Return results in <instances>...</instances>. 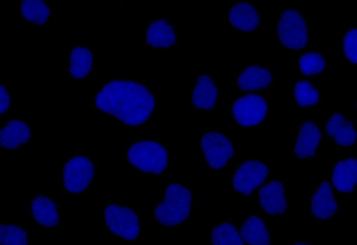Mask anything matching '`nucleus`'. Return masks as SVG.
I'll use <instances>...</instances> for the list:
<instances>
[{
    "label": "nucleus",
    "mask_w": 357,
    "mask_h": 245,
    "mask_svg": "<svg viewBox=\"0 0 357 245\" xmlns=\"http://www.w3.org/2000/svg\"><path fill=\"white\" fill-rule=\"evenodd\" d=\"M96 107L123 124L137 127L151 116L155 106L151 92L133 80L114 79L106 82L94 97Z\"/></svg>",
    "instance_id": "f257e3e1"
},
{
    "label": "nucleus",
    "mask_w": 357,
    "mask_h": 245,
    "mask_svg": "<svg viewBox=\"0 0 357 245\" xmlns=\"http://www.w3.org/2000/svg\"><path fill=\"white\" fill-rule=\"evenodd\" d=\"M192 193L188 188L178 182H170L165 194L153 210L156 221L166 227L183 223L191 210Z\"/></svg>",
    "instance_id": "f03ea898"
},
{
    "label": "nucleus",
    "mask_w": 357,
    "mask_h": 245,
    "mask_svg": "<svg viewBox=\"0 0 357 245\" xmlns=\"http://www.w3.org/2000/svg\"><path fill=\"white\" fill-rule=\"evenodd\" d=\"M126 156L130 165L144 173L159 175L168 165L166 148L155 141L142 140L132 143Z\"/></svg>",
    "instance_id": "7ed1b4c3"
},
{
    "label": "nucleus",
    "mask_w": 357,
    "mask_h": 245,
    "mask_svg": "<svg viewBox=\"0 0 357 245\" xmlns=\"http://www.w3.org/2000/svg\"><path fill=\"white\" fill-rule=\"evenodd\" d=\"M277 35L283 47L299 50L308 42L309 35L305 17L296 9L285 8L278 22Z\"/></svg>",
    "instance_id": "20e7f679"
},
{
    "label": "nucleus",
    "mask_w": 357,
    "mask_h": 245,
    "mask_svg": "<svg viewBox=\"0 0 357 245\" xmlns=\"http://www.w3.org/2000/svg\"><path fill=\"white\" fill-rule=\"evenodd\" d=\"M103 219L108 230L126 241H132L139 235L138 216L129 207L119 204L107 205Z\"/></svg>",
    "instance_id": "39448f33"
},
{
    "label": "nucleus",
    "mask_w": 357,
    "mask_h": 245,
    "mask_svg": "<svg viewBox=\"0 0 357 245\" xmlns=\"http://www.w3.org/2000/svg\"><path fill=\"white\" fill-rule=\"evenodd\" d=\"M94 166L89 158L76 155L69 158L62 170V183L66 191L79 194L89 185L94 175Z\"/></svg>",
    "instance_id": "423d86ee"
},
{
    "label": "nucleus",
    "mask_w": 357,
    "mask_h": 245,
    "mask_svg": "<svg viewBox=\"0 0 357 245\" xmlns=\"http://www.w3.org/2000/svg\"><path fill=\"white\" fill-rule=\"evenodd\" d=\"M234 120L244 127H253L265 118L268 104L265 99L257 93H248L237 97L231 104Z\"/></svg>",
    "instance_id": "0eeeda50"
},
{
    "label": "nucleus",
    "mask_w": 357,
    "mask_h": 245,
    "mask_svg": "<svg viewBox=\"0 0 357 245\" xmlns=\"http://www.w3.org/2000/svg\"><path fill=\"white\" fill-rule=\"evenodd\" d=\"M199 144L205 161L215 170L223 168L234 155L231 141L217 131H210L203 134Z\"/></svg>",
    "instance_id": "6e6552de"
},
{
    "label": "nucleus",
    "mask_w": 357,
    "mask_h": 245,
    "mask_svg": "<svg viewBox=\"0 0 357 245\" xmlns=\"http://www.w3.org/2000/svg\"><path fill=\"white\" fill-rule=\"evenodd\" d=\"M269 169L257 160H247L236 168L233 177V188L241 194L248 196L266 180Z\"/></svg>",
    "instance_id": "1a4fd4ad"
},
{
    "label": "nucleus",
    "mask_w": 357,
    "mask_h": 245,
    "mask_svg": "<svg viewBox=\"0 0 357 245\" xmlns=\"http://www.w3.org/2000/svg\"><path fill=\"white\" fill-rule=\"evenodd\" d=\"M259 207L269 215L284 213L287 202L284 193L282 182L272 180L264 184L258 191Z\"/></svg>",
    "instance_id": "9d476101"
},
{
    "label": "nucleus",
    "mask_w": 357,
    "mask_h": 245,
    "mask_svg": "<svg viewBox=\"0 0 357 245\" xmlns=\"http://www.w3.org/2000/svg\"><path fill=\"white\" fill-rule=\"evenodd\" d=\"M324 131L337 145L351 147L356 143V131L354 122L340 112L333 113L324 125Z\"/></svg>",
    "instance_id": "9b49d317"
},
{
    "label": "nucleus",
    "mask_w": 357,
    "mask_h": 245,
    "mask_svg": "<svg viewBox=\"0 0 357 245\" xmlns=\"http://www.w3.org/2000/svg\"><path fill=\"white\" fill-rule=\"evenodd\" d=\"M321 138V132L316 122L311 120L303 122L294 143V154L299 159L314 157Z\"/></svg>",
    "instance_id": "f8f14e48"
},
{
    "label": "nucleus",
    "mask_w": 357,
    "mask_h": 245,
    "mask_svg": "<svg viewBox=\"0 0 357 245\" xmlns=\"http://www.w3.org/2000/svg\"><path fill=\"white\" fill-rule=\"evenodd\" d=\"M331 180L335 189L340 193L351 192L357 180V161L355 157L338 160L334 165Z\"/></svg>",
    "instance_id": "ddd939ff"
},
{
    "label": "nucleus",
    "mask_w": 357,
    "mask_h": 245,
    "mask_svg": "<svg viewBox=\"0 0 357 245\" xmlns=\"http://www.w3.org/2000/svg\"><path fill=\"white\" fill-rule=\"evenodd\" d=\"M337 208L331 184L321 182L310 198L312 214L318 219H328L336 212Z\"/></svg>",
    "instance_id": "4468645a"
},
{
    "label": "nucleus",
    "mask_w": 357,
    "mask_h": 245,
    "mask_svg": "<svg viewBox=\"0 0 357 245\" xmlns=\"http://www.w3.org/2000/svg\"><path fill=\"white\" fill-rule=\"evenodd\" d=\"M230 24L243 32L254 31L260 23V16L255 7L248 1H238L228 11Z\"/></svg>",
    "instance_id": "2eb2a0df"
},
{
    "label": "nucleus",
    "mask_w": 357,
    "mask_h": 245,
    "mask_svg": "<svg viewBox=\"0 0 357 245\" xmlns=\"http://www.w3.org/2000/svg\"><path fill=\"white\" fill-rule=\"evenodd\" d=\"M30 137L31 128L25 121L11 119L0 129V147L13 150L26 143Z\"/></svg>",
    "instance_id": "dca6fc26"
},
{
    "label": "nucleus",
    "mask_w": 357,
    "mask_h": 245,
    "mask_svg": "<svg viewBox=\"0 0 357 245\" xmlns=\"http://www.w3.org/2000/svg\"><path fill=\"white\" fill-rule=\"evenodd\" d=\"M272 82L270 71L258 65L245 67L236 78L237 86L243 92H255L264 89Z\"/></svg>",
    "instance_id": "f3484780"
},
{
    "label": "nucleus",
    "mask_w": 357,
    "mask_h": 245,
    "mask_svg": "<svg viewBox=\"0 0 357 245\" xmlns=\"http://www.w3.org/2000/svg\"><path fill=\"white\" fill-rule=\"evenodd\" d=\"M218 90L206 73L199 75L193 86L190 100L196 109L212 110L215 105Z\"/></svg>",
    "instance_id": "a211bd4d"
},
{
    "label": "nucleus",
    "mask_w": 357,
    "mask_h": 245,
    "mask_svg": "<svg viewBox=\"0 0 357 245\" xmlns=\"http://www.w3.org/2000/svg\"><path fill=\"white\" fill-rule=\"evenodd\" d=\"M30 212L35 222L50 228L59 224V214L56 203L45 194L35 196L30 203Z\"/></svg>",
    "instance_id": "6ab92c4d"
},
{
    "label": "nucleus",
    "mask_w": 357,
    "mask_h": 245,
    "mask_svg": "<svg viewBox=\"0 0 357 245\" xmlns=\"http://www.w3.org/2000/svg\"><path fill=\"white\" fill-rule=\"evenodd\" d=\"M173 26L165 19L151 22L145 30V41L153 48H168L176 42Z\"/></svg>",
    "instance_id": "aec40b11"
},
{
    "label": "nucleus",
    "mask_w": 357,
    "mask_h": 245,
    "mask_svg": "<svg viewBox=\"0 0 357 245\" xmlns=\"http://www.w3.org/2000/svg\"><path fill=\"white\" fill-rule=\"evenodd\" d=\"M240 236L248 245H270L271 238L264 220L257 215H250L240 227Z\"/></svg>",
    "instance_id": "412c9836"
},
{
    "label": "nucleus",
    "mask_w": 357,
    "mask_h": 245,
    "mask_svg": "<svg viewBox=\"0 0 357 245\" xmlns=\"http://www.w3.org/2000/svg\"><path fill=\"white\" fill-rule=\"evenodd\" d=\"M93 55L86 47H73L69 54V74L79 79L86 77L92 67Z\"/></svg>",
    "instance_id": "4be33fe9"
},
{
    "label": "nucleus",
    "mask_w": 357,
    "mask_h": 245,
    "mask_svg": "<svg viewBox=\"0 0 357 245\" xmlns=\"http://www.w3.org/2000/svg\"><path fill=\"white\" fill-rule=\"evenodd\" d=\"M20 10L24 19L34 24L45 23L51 13L50 8L43 0H24L20 3Z\"/></svg>",
    "instance_id": "5701e85b"
},
{
    "label": "nucleus",
    "mask_w": 357,
    "mask_h": 245,
    "mask_svg": "<svg viewBox=\"0 0 357 245\" xmlns=\"http://www.w3.org/2000/svg\"><path fill=\"white\" fill-rule=\"evenodd\" d=\"M211 242L212 245H245L236 228L229 221L213 227Z\"/></svg>",
    "instance_id": "b1692460"
},
{
    "label": "nucleus",
    "mask_w": 357,
    "mask_h": 245,
    "mask_svg": "<svg viewBox=\"0 0 357 245\" xmlns=\"http://www.w3.org/2000/svg\"><path fill=\"white\" fill-rule=\"evenodd\" d=\"M294 98L298 106H311L319 102L320 93L307 79H299L294 85Z\"/></svg>",
    "instance_id": "393cba45"
},
{
    "label": "nucleus",
    "mask_w": 357,
    "mask_h": 245,
    "mask_svg": "<svg viewBox=\"0 0 357 245\" xmlns=\"http://www.w3.org/2000/svg\"><path fill=\"white\" fill-rule=\"evenodd\" d=\"M297 66L304 76L316 75L324 70L325 60L319 52L310 51L298 57Z\"/></svg>",
    "instance_id": "a878e982"
},
{
    "label": "nucleus",
    "mask_w": 357,
    "mask_h": 245,
    "mask_svg": "<svg viewBox=\"0 0 357 245\" xmlns=\"http://www.w3.org/2000/svg\"><path fill=\"white\" fill-rule=\"evenodd\" d=\"M25 230L14 224L0 223V245H27Z\"/></svg>",
    "instance_id": "bb28decb"
},
{
    "label": "nucleus",
    "mask_w": 357,
    "mask_h": 245,
    "mask_svg": "<svg viewBox=\"0 0 357 245\" xmlns=\"http://www.w3.org/2000/svg\"><path fill=\"white\" fill-rule=\"evenodd\" d=\"M357 30L356 27L349 28L342 40V52L346 58L351 63L357 62Z\"/></svg>",
    "instance_id": "cd10ccee"
},
{
    "label": "nucleus",
    "mask_w": 357,
    "mask_h": 245,
    "mask_svg": "<svg viewBox=\"0 0 357 245\" xmlns=\"http://www.w3.org/2000/svg\"><path fill=\"white\" fill-rule=\"evenodd\" d=\"M10 97L6 87L0 84V115L3 114L9 108Z\"/></svg>",
    "instance_id": "c85d7f7f"
},
{
    "label": "nucleus",
    "mask_w": 357,
    "mask_h": 245,
    "mask_svg": "<svg viewBox=\"0 0 357 245\" xmlns=\"http://www.w3.org/2000/svg\"><path fill=\"white\" fill-rule=\"evenodd\" d=\"M294 245H310V244H305L303 242H296V243L294 244Z\"/></svg>",
    "instance_id": "c756f323"
}]
</instances>
